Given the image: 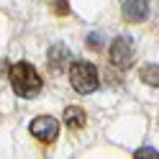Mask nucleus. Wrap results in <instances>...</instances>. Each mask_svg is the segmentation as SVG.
I'll list each match as a JSON object with an SVG mask.
<instances>
[{
  "label": "nucleus",
  "instance_id": "f257e3e1",
  "mask_svg": "<svg viewBox=\"0 0 159 159\" xmlns=\"http://www.w3.org/2000/svg\"><path fill=\"white\" fill-rule=\"evenodd\" d=\"M8 77H11V85H13L18 98H36L41 93V87H44L41 75L28 62H16L11 67V72H8Z\"/></svg>",
  "mask_w": 159,
  "mask_h": 159
},
{
  "label": "nucleus",
  "instance_id": "f03ea898",
  "mask_svg": "<svg viewBox=\"0 0 159 159\" xmlns=\"http://www.w3.org/2000/svg\"><path fill=\"white\" fill-rule=\"evenodd\" d=\"M69 82L80 95H90L98 90L100 77H98L95 64L90 62H69Z\"/></svg>",
  "mask_w": 159,
  "mask_h": 159
},
{
  "label": "nucleus",
  "instance_id": "7ed1b4c3",
  "mask_svg": "<svg viewBox=\"0 0 159 159\" xmlns=\"http://www.w3.org/2000/svg\"><path fill=\"white\" fill-rule=\"evenodd\" d=\"M28 131H31V136L36 139V141L52 144V141H57V136H59V121L52 118V116H39V118L31 121Z\"/></svg>",
  "mask_w": 159,
  "mask_h": 159
},
{
  "label": "nucleus",
  "instance_id": "20e7f679",
  "mask_svg": "<svg viewBox=\"0 0 159 159\" xmlns=\"http://www.w3.org/2000/svg\"><path fill=\"white\" fill-rule=\"evenodd\" d=\"M108 54H111V64L118 67V69H128L134 64V46H131V41L126 36H118L111 44V52Z\"/></svg>",
  "mask_w": 159,
  "mask_h": 159
},
{
  "label": "nucleus",
  "instance_id": "39448f33",
  "mask_svg": "<svg viewBox=\"0 0 159 159\" xmlns=\"http://www.w3.org/2000/svg\"><path fill=\"white\" fill-rule=\"evenodd\" d=\"M149 18V0H126L123 3V21L141 23Z\"/></svg>",
  "mask_w": 159,
  "mask_h": 159
},
{
  "label": "nucleus",
  "instance_id": "423d86ee",
  "mask_svg": "<svg viewBox=\"0 0 159 159\" xmlns=\"http://www.w3.org/2000/svg\"><path fill=\"white\" fill-rule=\"evenodd\" d=\"M69 62H72V54H69V49L57 44L49 49V67L54 69V72H64V69L69 67Z\"/></svg>",
  "mask_w": 159,
  "mask_h": 159
},
{
  "label": "nucleus",
  "instance_id": "0eeeda50",
  "mask_svg": "<svg viewBox=\"0 0 159 159\" xmlns=\"http://www.w3.org/2000/svg\"><path fill=\"white\" fill-rule=\"evenodd\" d=\"M85 121H87V116H85L82 108L69 105L67 111H64V123H67V128H72V131H80V128H85Z\"/></svg>",
  "mask_w": 159,
  "mask_h": 159
},
{
  "label": "nucleus",
  "instance_id": "6e6552de",
  "mask_svg": "<svg viewBox=\"0 0 159 159\" xmlns=\"http://www.w3.org/2000/svg\"><path fill=\"white\" fill-rule=\"evenodd\" d=\"M157 72H159V67H157V64H146V67L141 69V80H144L146 85L157 87V85H159V75H157Z\"/></svg>",
  "mask_w": 159,
  "mask_h": 159
},
{
  "label": "nucleus",
  "instance_id": "1a4fd4ad",
  "mask_svg": "<svg viewBox=\"0 0 159 159\" xmlns=\"http://www.w3.org/2000/svg\"><path fill=\"white\" fill-rule=\"evenodd\" d=\"M134 157L136 159H157V149H139Z\"/></svg>",
  "mask_w": 159,
  "mask_h": 159
},
{
  "label": "nucleus",
  "instance_id": "9d476101",
  "mask_svg": "<svg viewBox=\"0 0 159 159\" xmlns=\"http://www.w3.org/2000/svg\"><path fill=\"white\" fill-rule=\"evenodd\" d=\"M54 8H57V11H54L57 16H67V13H69V8H67V0H57V5H54Z\"/></svg>",
  "mask_w": 159,
  "mask_h": 159
},
{
  "label": "nucleus",
  "instance_id": "9b49d317",
  "mask_svg": "<svg viewBox=\"0 0 159 159\" xmlns=\"http://www.w3.org/2000/svg\"><path fill=\"white\" fill-rule=\"evenodd\" d=\"M100 44H103V39H100V36H90V39H87V46H90V49H93V46H95V49H100Z\"/></svg>",
  "mask_w": 159,
  "mask_h": 159
}]
</instances>
